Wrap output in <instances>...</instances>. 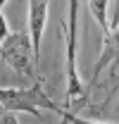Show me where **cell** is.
Returning a JSON list of instances; mask_svg holds the SVG:
<instances>
[{
  "label": "cell",
  "mask_w": 119,
  "mask_h": 124,
  "mask_svg": "<svg viewBox=\"0 0 119 124\" xmlns=\"http://www.w3.org/2000/svg\"><path fill=\"white\" fill-rule=\"evenodd\" d=\"M119 64V29L105 33V43H103V53L93 67V74H90V84H98V79L105 69L110 67L112 74H114V67Z\"/></svg>",
  "instance_id": "5"
},
{
  "label": "cell",
  "mask_w": 119,
  "mask_h": 124,
  "mask_svg": "<svg viewBox=\"0 0 119 124\" xmlns=\"http://www.w3.org/2000/svg\"><path fill=\"white\" fill-rule=\"evenodd\" d=\"M88 7H90V12H93V17L98 19L100 29L105 33H110V29H107V7H110V2L107 0H98V2H88Z\"/></svg>",
  "instance_id": "6"
},
{
  "label": "cell",
  "mask_w": 119,
  "mask_h": 124,
  "mask_svg": "<svg viewBox=\"0 0 119 124\" xmlns=\"http://www.w3.org/2000/svg\"><path fill=\"white\" fill-rule=\"evenodd\" d=\"M0 105L10 112H31V115H38V110L60 112L57 103L45 93L43 79H38L31 88H0Z\"/></svg>",
  "instance_id": "2"
},
{
  "label": "cell",
  "mask_w": 119,
  "mask_h": 124,
  "mask_svg": "<svg viewBox=\"0 0 119 124\" xmlns=\"http://www.w3.org/2000/svg\"><path fill=\"white\" fill-rule=\"evenodd\" d=\"M79 2H69V24H67V108L81 105V100L86 98V88L79 79L76 69V26H79Z\"/></svg>",
  "instance_id": "3"
},
{
  "label": "cell",
  "mask_w": 119,
  "mask_h": 124,
  "mask_svg": "<svg viewBox=\"0 0 119 124\" xmlns=\"http://www.w3.org/2000/svg\"><path fill=\"white\" fill-rule=\"evenodd\" d=\"M0 124H19L15 117V112H10V110H5L0 105Z\"/></svg>",
  "instance_id": "9"
},
{
  "label": "cell",
  "mask_w": 119,
  "mask_h": 124,
  "mask_svg": "<svg viewBox=\"0 0 119 124\" xmlns=\"http://www.w3.org/2000/svg\"><path fill=\"white\" fill-rule=\"evenodd\" d=\"M57 115L62 117V122H64V124H119V122H98V119H83V117H76V115L67 112V110H60Z\"/></svg>",
  "instance_id": "7"
},
{
  "label": "cell",
  "mask_w": 119,
  "mask_h": 124,
  "mask_svg": "<svg viewBox=\"0 0 119 124\" xmlns=\"http://www.w3.org/2000/svg\"><path fill=\"white\" fill-rule=\"evenodd\" d=\"M2 7H5V0H0V10H2Z\"/></svg>",
  "instance_id": "11"
},
{
  "label": "cell",
  "mask_w": 119,
  "mask_h": 124,
  "mask_svg": "<svg viewBox=\"0 0 119 124\" xmlns=\"http://www.w3.org/2000/svg\"><path fill=\"white\" fill-rule=\"evenodd\" d=\"M48 10H50V2H45V0L29 2V38L36 57H41V41H43L45 24H48Z\"/></svg>",
  "instance_id": "4"
},
{
  "label": "cell",
  "mask_w": 119,
  "mask_h": 124,
  "mask_svg": "<svg viewBox=\"0 0 119 124\" xmlns=\"http://www.w3.org/2000/svg\"><path fill=\"white\" fill-rule=\"evenodd\" d=\"M7 36H10V26H7V19H5L2 10H0V48H2V43H5Z\"/></svg>",
  "instance_id": "10"
},
{
  "label": "cell",
  "mask_w": 119,
  "mask_h": 124,
  "mask_svg": "<svg viewBox=\"0 0 119 124\" xmlns=\"http://www.w3.org/2000/svg\"><path fill=\"white\" fill-rule=\"evenodd\" d=\"M107 29L110 31L119 29V0L117 2H110V7H107Z\"/></svg>",
  "instance_id": "8"
},
{
  "label": "cell",
  "mask_w": 119,
  "mask_h": 124,
  "mask_svg": "<svg viewBox=\"0 0 119 124\" xmlns=\"http://www.w3.org/2000/svg\"><path fill=\"white\" fill-rule=\"evenodd\" d=\"M0 57L7 67H12L17 74H22L29 81H38V74H36V53H33V46H31L29 31H10V36L5 38V43L0 48Z\"/></svg>",
  "instance_id": "1"
}]
</instances>
